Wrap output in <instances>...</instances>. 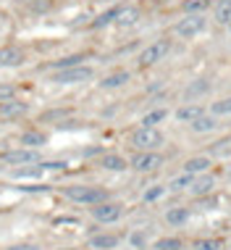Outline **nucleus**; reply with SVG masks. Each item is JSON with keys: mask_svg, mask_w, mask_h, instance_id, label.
I'll return each mask as SVG.
<instances>
[{"mask_svg": "<svg viewBox=\"0 0 231 250\" xmlns=\"http://www.w3.org/2000/svg\"><path fill=\"white\" fill-rule=\"evenodd\" d=\"M60 195H63L69 203H74V206H87V208L97 206V203H103V200H111V192H108L105 187H100V185H84V182L60 187Z\"/></svg>", "mask_w": 231, "mask_h": 250, "instance_id": "obj_1", "label": "nucleus"}, {"mask_svg": "<svg viewBox=\"0 0 231 250\" xmlns=\"http://www.w3.org/2000/svg\"><path fill=\"white\" fill-rule=\"evenodd\" d=\"M129 145L134 150H160L166 145V134L158 126H137V129L129 134Z\"/></svg>", "mask_w": 231, "mask_h": 250, "instance_id": "obj_2", "label": "nucleus"}, {"mask_svg": "<svg viewBox=\"0 0 231 250\" xmlns=\"http://www.w3.org/2000/svg\"><path fill=\"white\" fill-rule=\"evenodd\" d=\"M163 164H166V155L160 150H134L129 155V168L137 174H153L160 171Z\"/></svg>", "mask_w": 231, "mask_h": 250, "instance_id": "obj_3", "label": "nucleus"}, {"mask_svg": "<svg viewBox=\"0 0 231 250\" xmlns=\"http://www.w3.org/2000/svg\"><path fill=\"white\" fill-rule=\"evenodd\" d=\"M124 213H126V206L121 200H103V203H97V206H92L90 208V216H92V221L95 224H118L121 219H124Z\"/></svg>", "mask_w": 231, "mask_h": 250, "instance_id": "obj_4", "label": "nucleus"}, {"mask_svg": "<svg viewBox=\"0 0 231 250\" xmlns=\"http://www.w3.org/2000/svg\"><path fill=\"white\" fill-rule=\"evenodd\" d=\"M95 79V69L87 63L81 66H71V69H63V71H53L50 74V82L53 84H60V87H71V84H87Z\"/></svg>", "mask_w": 231, "mask_h": 250, "instance_id": "obj_5", "label": "nucleus"}, {"mask_svg": "<svg viewBox=\"0 0 231 250\" xmlns=\"http://www.w3.org/2000/svg\"><path fill=\"white\" fill-rule=\"evenodd\" d=\"M168 53H171V40H168V37L153 40V42L137 56V63L142 66V69H150V66L160 63V61H166Z\"/></svg>", "mask_w": 231, "mask_h": 250, "instance_id": "obj_6", "label": "nucleus"}, {"mask_svg": "<svg viewBox=\"0 0 231 250\" xmlns=\"http://www.w3.org/2000/svg\"><path fill=\"white\" fill-rule=\"evenodd\" d=\"M205 29H208L205 13H192V16H184V19H179V21L173 24L176 37H181V40H194V37H200Z\"/></svg>", "mask_w": 231, "mask_h": 250, "instance_id": "obj_7", "label": "nucleus"}, {"mask_svg": "<svg viewBox=\"0 0 231 250\" xmlns=\"http://www.w3.org/2000/svg\"><path fill=\"white\" fill-rule=\"evenodd\" d=\"M3 161L8 166H16V168H26V166H37L42 164V155H39V150H32V147H11V150L3 153Z\"/></svg>", "mask_w": 231, "mask_h": 250, "instance_id": "obj_8", "label": "nucleus"}, {"mask_svg": "<svg viewBox=\"0 0 231 250\" xmlns=\"http://www.w3.org/2000/svg\"><path fill=\"white\" fill-rule=\"evenodd\" d=\"M124 240H126L124 234L103 229V232H95V234H90V237H87V248H92V250H116Z\"/></svg>", "mask_w": 231, "mask_h": 250, "instance_id": "obj_9", "label": "nucleus"}, {"mask_svg": "<svg viewBox=\"0 0 231 250\" xmlns=\"http://www.w3.org/2000/svg\"><path fill=\"white\" fill-rule=\"evenodd\" d=\"M215 187H218V179L213 177V171H208V174H200V177L192 179L189 195H194V198H208V195L215 192Z\"/></svg>", "mask_w": 231, "mask_h": 250, "instance_id": "obj_10", "label": "nucleus"}, {"mask_svg": "<svg viewBox=\"0 0 231 250\" xmlns=\"http://www.w3.org/2000/svg\"><path fill=\"white\" fill-rule=\"evenodd\" d=\"M26 63V53L16 45H3L0 48V69H19Z\"/></svg>", "mask_w": 231, "mask_h": 250, "instance_id": "obj_11", "label": "nucleus"}, {"mask_svg": "<svg viewBox=\"0 0 231 250\" xmlns=\"http://www.w3.org/2000/svg\"><path fill=\"white\" fill-rule=\"evenodd\" d=\"M181 171H184V174H192V177L208 174V171H213V158H210L208 153H202V155H192V158H187L184 164H181Z\"/></svg>", "mask_w": 231, "mask_h": 250, "instance_id": "obj_12", "label": "nucleus"}, {"mask_svg": "<svg viewBox=\"0 0 231 250\" xmlns=\"http://www.w3.org/2000/svg\"><path fill=\"white\" fill-rule=\"evenodd\" d=\"M189 219H192V211H189L187 206H171L166 213H163V221H166L171 229H181L189 224Z\"/></svg>", "mask_w": 231, "mask_h": 250, "instance_id": "obj_13", "label": "nucleus"}, {"mask_svg": "<svg viewBox=\"0 0 231 250\" xmlns=\"http://www.w3.org/2000/svg\"><path fill=\"white\" fill-rule=\"evenodd\" d=\"M97 166L105 168V171H113V174H121V171H129V158L121 153H103L97 158Z\"/></svg>", "mask_w": 231, "mask_h": 250, "instance_id": "obj_14", "label": "nucleus"}, {"mask_svg": "<svg viewBox=\"0 0 231 250\" xmlns=\"http://www.w3.org/2000/svg\"><path fill=\"white\" fill-rule=\"evenodd\" d=\"M26 113H29V105H26L24 100H19V98L0 103V119H5V121H11V119H24Z\"/></svg>", "mask_w": 231, "mask_h": 250, "instance_id": "obj_15", "label": "nucleus"}, {"mask_svg": "<svg viewBox=\"0 0 231 250\" xmlns=\"http://www.w3.org/2000/svg\"><path fill=\"white\" fill-rule=\"evenodd\" d=\"M205 111H208V108H205V105H200V103H184V105L176 108L173 116H176V121H179V124H187V126H189L194 119H200Z\"/></svg>", "mask_w": 231, "mask_h": 250, "instance_id": "obj_16", "label": "nucleus"}, {"mask_svg": "<svg viewBox=\"0 0 231 250\" xmlns=\"http://www.w3.org/2000/svg\"><path fill=\"white\" fill-rule=\"evenodd\" d=\"M19 145L21 147H32V150H42L47 145V134L39 132V129H26L19 134Z\"/></svg>", "mask_w": 231, "mask_h": 250, "instance_id": "obj_17", "label": "nucleus"}, {"mask_svg": "<svg viewBox=\"0 0 231 250\" xmlns=\"http://www.w3.org/2000/svg\"><path fill=\"white\" fill-rule=\"evenodd\" d=\"M126 82H132V74H129L126 69H118V71L105 74L97 84H100V90H118V87H124Z\"/></svg>", "mask_w": 231, "mask_h": 250, "instance_id": "obj_18", "label": "nucleus"}, {"mask_svg": "<svg viewBox=\"0 0 231 250\" xmlns=\"http://www.w3.org/2000/svg\"><path fill=\"white\" fill-rule=\"evenodd\" d=\"M139 8L137 5H121L118 16H116V26H121V29H126V26H134L139 21Z\"/></svg>", "mask_w": 231, "mask_h": 250, "instance_id": "obj_19", "label": "nucleus"}, {"mask_svg": "<svg viewBox=\"0 0 231 250\" xmlns=\"http://www.w3.org/2000/svg\"><path fill=\"white\" fill-rule=\"evenodd\" d=\"M215 126H218V119H215L213 113H208V111H205L200 119H194L192 124H189V129H192L194 134H208V132H213Z\"/></svg>", "mask_w": 231, "mask_h": 250, "instance_id": "obj_20", "label": "nucleus"}, {"mask_svg": "<svg viewBox=\"0 0 231 250\" xmlns=\"http://www.w3.org/2000/svg\"><path fill=\"white\" fill-rule=\"evenodd\" d=\"M213 19H215V24H221V26L229 24V19H231V0H215V3H213Z\"/></svg>", "mask_w": 231, "mask_h": 250, "instance_id": "obj_21", "label": "nucleus"}, {"mask_svg": "<svg viewBox=\"0 0 231 250\" xmlns=\"http://www.w3.org/2000/svg\"><path fill=\"white\" fill-rule=\"evenodd\" d=\"M150 250H184V240L181 237H171V234H168V237H158L150 245Z\"/></svg>", "mask_w": 231, "mask_h": 250, "instance_id": "obj_22", "label": "nucleus"}, {"mask_svg": "<svg viewBox=\"0 0 231 250\" xmlns=\"http://www.w3.org/2000/svg\"><path fill=\"white\" fill-rule=\"evenodd\" d=\"M166 119H168V108H153V111H147L145 116H142L139 126H158Z\"/></svg>", "mask_w": 231, "mask_h": 250, "instance_id": "obj_23", "label": "nucleus"}, {"mask_svg": "<svg viewBox=\"0 0 231 250\" xmlns=\"http://www.w3.org/2000/svg\"><path fill=\"white\" fill-rule=\"evenodd\" d=\"M192 250H226V242L221 237H197L192 240Z\"/></svg>", "mask_w": 231, "mask_h": 250, "instance_id": "obj_24", "label": "nucleus"}, {"mask_svg": "<svg viewBox=\"0 0 231 250\" xmlns=\"http://www.w3.org/2000/svg\"><path fill=\"white\" fill-rule=\"evenodd\" d=\"M213 8V0H181V11L187 13V16H192V13H205Z\"/></svg>", "mask_w": 231, "mask_h": 250, "instance_id": "obj_25", "label": "nucleus"}, {"mask_svg": "<svg viewBox=\"0 0 231 250\" xmlns=\"http://www.w3.org/2000/svg\"><path fill=\"white\" fill-rule=\"evenodd\" d=\"M208 113H213L215 119H221V116H231V95L213 100V103L208 105Z\"/></svg>", "mask_w": 231, "mask_h": 250, "instance_id": "obj_26", "label": "nucleus"}, {"mask_svg": "<svg viewBox=\"0 0 231 250\" xmlns=\"http://www.w3.org/2000/svg\"><path fill=\"white\" fill-rule=\"evenodd\" d=\"M126 242L134 250H147V248H150V237H147L145 229H134V232H129L126 234Z\"/></svg>", "mask_w": 231, "mask_h": 250, "instance_id": "obj_27", "label": "nucleus"}, {"mask_svg": "<svg viewBox=\"0 0 231 250\" xmlns=\"http://www.w3.org/2000/svg\"><path fill=\"white\" fill-rule=\"evenodd\" d=\"M208 90H210L208 79H197V82H192V84L184 90V100H187V103H194V98H197V95H205Z\"/></svg>", "mask_w": 231, "mask_h": 250, "instance_id": "obj_28", "label": "nucleus"}, {"mask_svg": "<svg viewBox=\"0 0 231 250\" xmlns=\"http://www.w3.org/2000/svg\"><path fill=\"white\" fill-rule=\"evenodd\" d=\"M192 174H184V171H181L179 174V177H173L171 182H168V190H171V192H179V190H189V187H192Z\"/></svg>", "mask_w": 231, "mask_h": 250, "instance_id": "obj_29", "label": "nucleus"}, {"mask_svg": "<svg viewBox=\"0 0 231 250\" xmlns=\"http://www.w3.org/2000/svg\"><path fill=\"white\" fill-rule=\"evenodd\" d=\"M166 192H168L166 185H150L145 192H142V203H158Z\"/></svg>", "mask_w": 231, "mask_h": 250, "instance_id": "obj_30", "label": "nucleus"}, {"mask_svg": "<svg viewBox=\"0 0 231 250\" xmlns=\"http://www.w3.org/2000/svg\"><path fill=\"white\" fill-rule=\"evenodd\" d=\"M81 61H84V56H69V58H60V61H53V63H47V69L63 71V69H71V66H81Z\"/></svg>", "mask_w": 231, "mask_h": 250, "instance_id": "obj_31", "label": "nucleus"}, {"mask_svg": "<svg viewBox=\"0 0 231 250\" xmlns=\"http://www.w3.org/2000/svg\"><path fill=\"white\" fill-rule=\"evenodd\" d=\"M118 11H121V5H118V8H111V11L100 13V16L92 21V26H95V29H103V26H108V24H116V16H118Z\"/></svg>", "mask_w": 231, "mask_h": 250, "instance_id": "obj_32", "label": "nucleus"}, {"mask_svg": "<svg viewBox=\"0 0 231 250\" xmlns=\"http://www.w3.org/2000/svg\"><path fill=\"white\" fill-rule=\"evenodd\" d=\"M69 108H58V111H47V113H42V116H39V119H42V121H60V119H66V116H69Z\"/></svg>", "mask_w": 231, "mask_h": 250, "instance_id": "obj_33", "label": "nucleus"}, {"mask_svg": "<svg viewBox=\"0 0 231 250\" xmlns=\"http://www.w3.org/2000/svg\"><path fill=\"white\" fill-rule=\"evenodd\" d=\"M16 98V87L8 84V82H0V103H5V100H13Z\"/></svg>", "mask_w": 231, "mask_h": 250, "instance_id": "obj_34", "label": "nucleus"}, {"mask_svg": "<svg viewBox=\"0 0 231 250\" xmlns=\"http://www.w3.org/2000/svg\"><path fill=\"white\" fill-rule=\"evenodd\" d=\"M229 145H231V137H223V140H218V143L210 147V153H229L231 150Z\"/></svg>", "mask_w": 231, "mask_h": 250, "instance_id": "obj_35", "label": "nucleus"}, {"mask_svg": "<svg viewBox=\"0 0 231 250\" xmlns=\"http://www.w3.org/2000/svg\"><path fill=\"white\" fill-rule=\"evenodd\" d=\"M5 250H42V245H37V242H16V245H8Z\"/></svg>", "mask_w": 231, "mask_h": 250, "instance_id": "obj_36", "label": "nucleus"}, {"mask_svg": "<svg viewBox=\"0 0 231 250\" xmlns=\"http://www.w3.org/2000/svg\"><path fill=\"white\" fill-rule=\"evenodd\" d=\"M3 26H5V13L0 11V29H3Z\"/></svg>", "mask_w": 231, "mask_h": 250, "instance_id": "obj_37", "label": "nucleus"}, {"mask_svg": "<svg viewBox=\"0 0 231 250\" xmlns=\"http://www.w3.org/2000/svg\"><path fill=\"white\" fill-rule=\"evenodd\" d=\"M11 3H35V0H11Z\"/></svg>", "mask_w": 231, "mask_h": 250, "instance_id": "obj_38", "label": "nucleus"}, {"mask_svg": "<svg viewBox=\"0 0 231 250\" xmlns=\"http://www.w3.org/2000/svg\"><path fill=\"white\" fill-rule=\"evenodd\" d=\"M58 250H79V248H58Z\"/></svg>", "mask_w": 231, "mask_h": 250, "instance_id": "obj_39", "label": "nucleus"}, {"mask_svg": "<svg viewBox=\"0 0 231 250\" xmlns=\"http://www.w3.org/2000/svg\"><path fill=\"white\" fill-rule=\"evenodd\" d=\"M226 29H229V32H231V19H229V24H226Z\"/></svg>", "mask_w": 231, "mask_h": 250, "instance_id": "obj_40", "label": "nucleus"}, {"mask_svg": "<svg viewBox=\"0 0 231 250\" xmlns=\"http://www.w3.org/2000/svg\"><path fill=\"white\" fill-rule=\"evenodd\" d=\"M84 250H92V248H84Z\"/></svg>", "mask_w": 231, "mask_h": 250, "instance_id": "obj_41", "label": "nucleus"}]
</instances>
